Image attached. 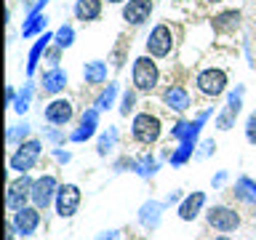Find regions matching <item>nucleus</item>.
I'll return each mask as SVG.
<instances>
[{
    "mask_svg": "<svg viewBox=\"0 0 256 240\" xmlns=\"http://www.w3.org/2000/svg\"><path fill=\"white\" fill-rule=\"evenodd\" d=\"M40 150H43V144H40L38 139L22 142L19 147H16V152L11 155V160H8L11 171H16V174H27L30 168H35L38 160H40Z\"/></svg>",
    "mask_w": 256,
    "mask_h": 240,
    "instance_id": "1",
    "label": "nucleus"
},
{
    "mask_svg": "<svg viewBox=\"0 0 256 240\" xmlns=\"http://www.w3.org/2000/svg\"><path fill=\"white\" fill-rule=\"evenodd\" d=\"M160 80V72H158V64L150 59V56H139L134 62V86L136 91H152Z\"/></svg>",
    "mask_w": 256,
    "mask_h": 240,
    "instance_id": "2",
    "label": "nucleus"
},
{
    "mask_svg": "<svg viewBox=\"0 0 256 240\" xmlns=\"http://www.w3.org/2000/svg\"><path fill=\"white\" fill-rule=\"evenodd\" d=\"M131 131H134V139L139 142V144H155L160 139V120L155 115H150V112H142V115H136L134 118V126H131Z\"/></svg>",
    "mask_w": 256,
    "mask_h": 240,
    "instance_id": "3",
    "label": "nucleus"
},
{
    "mask_svg": "<svg viewBox=\"0 0 256 240\" xmlns=\"http://www.w3.org/2000/svg\"><path fill=\"white\" fill-rule=\"evenodd\" d=\"M195 86H198V91L203 94V96H211V99H216V96H222L224 94V88H227V72L224 70H203L198 75L195 80Z\"/></svg>",
    "mask_w": 256,
    "mask_h": 240,
    "instance_id": "4",
    "label": "nucleus"
},
{
    "mask_svg": "<svg viewBox=\"0 0 256 240\" xmlns=\"http://www.w3.org/2000/svg\"><path fill=\"white\" fill-rule=\"evenodd\" d=\"M56 192H59V182H56V176L46 174L35 179V187H32V206H38L40 211H46L48 206H51V200H56Z\"/></svg>",
    "mask_w": 256,
    "mask_h": 240,
    "instance_id": "5",
    "label": "nucleus"
},
{
    "mask_svg": "<svg viewBox=\"0 0 256 240\" xmlns=\"http://www.w3.org/2000/svg\"><path fill=\"white\" fill-rule=\"evenodd\" d=\"M32 187H35V182H32L27 174H19V179H14L8 184V200H6L8 208H11V211L24 208V203L32 200Z\"/></svg>",
    "mask_w": 256,
    "mask_h": 240,
    "instance_id": "6",
    "label": "nucleus"
},
{
    "mask_svg": "<svg viewBox=\"0 0 256 240\" xmlns=\"http://www.w3.org/2000/svg\"><path fill=\"white\" fill-rule=\"evenodd\" d=\"M206 222H208V227H214L219 232H235L240 227V216L235 214V208H227V206H214L206 214Z\"/></svg>",
    "mask_w": 256,
    "mask_h": 240,
    "instance_id": "7",
    "label": "nucleus"
},
{
    "mask_svg": "<svg viewBox=\"0 0 256 240\" xmlns=\"http://www.w3.org/2000/svg\"><path fill=\"white\" fill-rule=\"evenodd\" d=\"M80 208V190L75 184H62L59 192H56V214L62 216V219H70V216H75Z\"/></svg>",
    "mask_w": 256,
    "mask_h": 240,
    "instance_id": "8",
    "label": "nucleus"
},
{
    "mask_svg": "<svg viewBox=\"0 0 256 240\" xmlns=\"http://www.w3.org/2000/svg\"><path fill=\"white\" fill-rule=\"evenodd\" d=\"M171 46H174L171 27H168V24H158V27L150 32V38H147V51H150V56L163 59V56L171 54Z\"/></svg>",
    "mask_w": 256,
    "mask_h": 240,
    "instance_id": "9",
    "label": "nucleus"
},
{
    "mask_svg": "<svg viewBox=\"0 0 256 240\" xmlns=\"http://www.w3.org/2000/svg\"><path fill=\"white\" fill-rule=\"evenodd\" d=\"M14 227H16V232H19L22 238H27V235H35V230L40 227V208L38 206H24V208H19V211L14 214Z\"/></svg>",
    "mask_w": 256,
    "mask_h": 240,
    "instance_id": "10",
    "label": "nucleus"
},
{
    "mask_svg": "<svg viewBox=\"0 0 256 240\" xmlns=\"http://www.w3.org/2000/svg\"><path fill=\"white\" fill-rule=\"evenodd\" d=\"M72 115H75V110H72V104L67 99H54L46 107V120L51 126H67L72 120Z\"/></svg>",
    "mask_w": 256,
    "mask_h": 240,
    "instance_id": "11",
    "label": "nucleus"
},
{
    "mask_svg": "<svg viewBox=\"0 0 256 240\" xmlns=\"http://www.w3.org/2000/svg\"><path fill=\"white\" fill-rule=\"evenodd\" d=\"M152 0H128L126 8H123V19L128 24H144L150 19V14H152Z\"/></svg>",
    "mask_w": 256,
    "mask_h": 240,
    "instance_id": "12",
    "label": "nucleus"
},
{
    "mask_svg": "<svg viewBox=\"0 0 256 240\" xmlns=\"http://www.w3.org/2000/svg\"><path fill=\"white\" fill-rule=\"evenodd\" d=\"M96 128H99V110L91 107V110H86V112H83L78 131H72L70 139H72V142H86V139H91V136L96 134Z\"/></svg>",
    "mask_w": 256,
    "mask_h": 240,
    "instance_id": "13",
    "label": "nucleus"
},
{
    "mask_svg": "<svg viewBox=\"0 0 256 240\" xmlns=\"http://www.w3.org/2000/svg\"><path fill=\"white\" fill-rule=\"evenodd\" d=\"M240 102H243V88H238L235 94H230L227 107L222 110L219 118H216V126H219L222 131H230V128H232V123H235V118H238V112H240Z\"/></svg>",
    "mask_w": 256,
    "mask_h": 240,
    "instance_id": "14",
    "label": "nucleus"
},
{
    "mask_svg": "<svg viewBox=\"0 0 256 240\" xmlns=\"http://www.w3.org/2000/svg\"><path fill=\"white\" fill-rule=\"evenodd\" d=\"M203 206H206V192L195 190L192 195H187V198L182 200V206H179V219H182V222L198 219V214L203 211Z\"/></svg>",
    "mask_w": 256,
    "mask_h": 240,
    "instance_id": "15",
    "label": "nucleus"
},
{
    "mask_svg": "<svg viewBox=\"0 0 256 240\" xmlns=\"http://www.w3.org/2000/svg\"><path fill=\"white\" fill-rule=\"evenodd\" d=\"M163 102H166L174 112H184V110H190V94H187V88H182V86H171V88H166Z\"/></svg>",
    "mask_w": 256,
    "mask_h": 240,
    "instance_id": "16",
    "label": "nucleus"
},
{
    "mask_svg": "<svg viewBox=\"0 0 256 240\" xmlns=\"http://www.w3.org/2000/svg\"><path fill=\"white\" fill-rule=\"evenodd\" d=\"M40 86H43V91L46 94H59L64 86H67V72L59 70V67H54V70H48L43 80H40Z\"/></svg>",
    "mask_w": 256,
    "mask_h": 240,
    "instance_id": "17",
    "label": "nucleus"
},
{
    "mask_svg": "<svg viewBox=\"0 0 256 240\" xmlns=\"http://www.w3.org/2000/svg\"><path fill=\"white\" fill-rule=\"evenodd\" d=\"M163 206H166V203H158V200L144 203V206L139 208V222L144 224V227L155 230L158 224H160V211H163Z\"/></svg>",
    "mask_w": 256,
    "mask_h": 240,
    "instance_id": "18",
    "label": "nucleus"
},
{
    "mask_svg": "<svg viewBox=\"0 0 256 240\" xmlns=\"http://www.w3.org/2000/svg\"><path fill=\"white\" fill-rule=\"evenodd\" d=\"M232 195L238 200H243V203H248V206H256V182L251 176H240L235 182V192H232Z\"/></svg>",
    "mask_w": 256,
    "mask_h": 240,
    "instance_id": "19",
    "label": "nucleus"
},
{
    "mask_svg": "<svg viewBox=\"0 0 256 240\" xmlns=\"http://www.w3.org/2000/svg\"><path fill=\"white\" fill-rule=\"evenodd\" d=\"M102 14V0H78L75 3V16L78 22H94Z\"/></svg>",
    "mask_w": 256,
    "mask_h": 240,
    "instance_id": "20",
    "label": "nucleus"
},
{
    "mask_svg": "<svg viewBox=\"0 0 256 240\" xmlns=\"http://www.w3.org/2000/svg\"><path fill=\"white\" fill-rule=\"evenodd\" d=\"M54 40V35L51 32H43L38 40H35V46H32V51H30V59H27V72L32 75V72L38 70V64H40V56L46 54V48H48V43Z\"/></svg>",
    "mask_w": 256,
    "mask_h": 240,
    "instance_id": "21",
    "label": "nucleus"
},
{
    "mask_svg": "<svg viewBox=\"0 0 256 240\" xmlns=\"http://www.w3.org/2000/svg\"><path fill=\"white\" fill-rule=\"evenodd\" d=\"M214 30L216 32H235L240 27V11H222L214 16Z\"/></svg>",
    "mask_w": 256,
    "mask_h": 240,
    "instance_id": "22",
    "label": "nucleus"
},
{
    "mask_svg": "<svg viewBox=\"0 0 256 240\" xmlns=\"http://www.w3.org/2000/svg\"><path fill=\"white\" fill-rule=\"evenodd\" d=\"M83 78H86V83H91V86L104 83V80H107V64L104 62H88L83 67Z\"/></svg>",
    "mask_w": 256,
    "mask_h": 240,
    "instance_id": "23",
    "label": "nucleus"
},
{
    "mask_svg": "<svg viewBox=\"0 0 256 240\" xmlns=\"http://www.w3.org/2000/svg\"><path fill=\"white\" fill-rule=\"evenodd\" d=\"M134 171L139 174L142 179H150V176L158 171V160L152 155H142L139 160H134Z\"/></svg>",
    "mask_w": 256,
    "mask_h": 240,
    "instance_id": "24",
    "label": "nucleus"
},
{
    "mask_svg": "<svg viewBox=\"0 0 256 240\" xmlns=\"http://www.w3.org/2000/svg\"><path fill=\"white\" fill-rule=\"evenodd\" d=\"M46 16L43 14H38V16H27V24L22 27V35L24 38H32L35 32H43V27H46Z\"/></svg>",
    "mask_w": 256,
    "mask_h": 240,
    "instance_id": "25",
    "label": "nucleus"
},
{
    "mask_svg": "<svg viewBox=\"0 0 256 240\" xmlns=\"http://www.w3.org/2000/svg\"><path fill=\"white\" fill-rule=\"evenodd\" d=\"M115 142H118V131H115V128H107V134H102L99 144H96V152H99V155L104 158L112 147H115Z\"/></svg>",
    "mask_w": 256,
    "mask_h": 240,
    "instance_id": "26",
    "label": "nucleus"
},
{
    "mask_svg": "<svg viewBox=\"0 0 256 240\" xmlns=\"http://www.w3.org/2000/svg\"><path fill=\"white\" fill-rule=\"evenodd\" d=\"M192 155H195V147H190V144H179V147L171 152V166H184Z\"/></svg>",
    "mask_w": 256,
    "mask_h": 240,
    "instance_id": "27",
    "label": "nucleus"
},
{
    "mask_svg": "<svg viewBox=\"0 0 256 240\" xmlns=\"http://www.w3.org/2000/svg\"><path fill=\"white\" fill-rule=\"evenodd\" d=\"M115 94H118V86H107L104 91L99 94V99L94 102V107L96 110H107V107H112V102H115Z\"/></svg>",
    "mask_w": 256,
    "mask_h": 240,
    "instance_id": "28",
    "label": "nucleus"
},
{
    "mask_svg": "<svg viewBox=\"0 0 256 240\" xmlns=\"http://www.w3.org/2000/svg\"><path fill=\"white\" fill-rule=\"evenodd\" d=\"M30 99H32V83H27L22 88V94L16 96V102H14V110L19 112V115H22V112H27L30 110Z\"/></svg>",
    "mask_w": 256,
    "mask_h": 240,
    "instance_id": "29",
    "label": "nucleus"
},
{
    "mask_svg": "<svg viewBox=\"0 0 256 240\" xmlns=\"http://www.w3.org/2000/svg\"><path fill=\"white\" fill-rule=\"evenodd\" d=\"M54 38H56V46H59V48H70L72 40H75V30H72V27H62Z\"/></svg>",
    "mask_w": 256,
    "mask_h": 240,
    "instance_id": "30",
    "label": "nucleus"
},
{
    "mask_svg": "<svg viewBox=\"0 0 256 240\" xmlns=\"http://www.w3.org/2000/svg\"><path fill=\"white\" fill-rule=\"evenodd\" d=\"M27 134H30V126H27V123L11 126V128H8V142H11V144H22V139H24Z\"/></svg>",
    "mask_w": 256,
    "mask_h": 240,
    "instance_id": "31",
    "label": "nucleus"
},
{
    "mask_svg": "<svg viewBox=\"0 0 256 240\" xmlns=\"http://www.w3.org/2000/svg\"><path fill=\"white\" fill-rule=\"evenodd\" d=\"M246 139L251 144H256V112H251L246 120Z\"/></svg>",
    "mask_w": 256,
    "mask_h": 240,
    "instance_id": "32",
    "label": "nucleus"
},
{
    "mask_svg": "<svg viewBox=\"0 0 256 240\" xmlns=\"http://www.w3.org/2000/svg\"><path fill=\"white\" fill-rule=\"evenodd\" d=\"M134 102H136V94H134V91H126V96H123V107H120V112H123V115H128V112L134 110Z\"/></svg>",
    "mask_w": 256,
    "mask_h": 240,
    "instance_id": "33",
    "label": "nucleus"
},
{
    "mask_svg": "<svg viewBox=\"0 0 256 240\" xmlns=\"http://www.w3.org/2000/svg\"><path fill=\"white\" fill-rule=\"evenodd\" d=\"M214 150H216V142H214V139H206L203 144H200V152H198L195 158H208Z\"/></svg>",
    "mask_w": 256,
    "mask_h": 240,
    "instance_id": "34",
    "label": "nucleus"
},
{
    "mask_svg": "<svg viewBox=\"0 0 256 240\" xmlns=\"http://www.w3.org/2000/svg\"><path fill=\"white\" fill-rule=\"evenodd\" d=\"M96 240H123V238H120L118 230H110V232H102V235L96 238Z\"/></svg>",
    "mask_w": 256,
    "mask_h": 240,
    "instance_id": "35",
    "label": "nucleus"
},
{
    "mask_svg": "<svg viewBox=\"0 0 256 240\" xmlns=\"http://www.w3.org/2000/svg\"><path fill=\"white\" fill-rule=\"evenodd\" d=\"M46 3H48V0H38V3H35V6L30 8V14H27V16H38V14H43V8H46Z\"/></svg>",
    "mask_w": 256,
    "mask_h": 240,
    "instance_id": "36",
    "label": "nucleus"
},
{
    "mask_svg": "<svg viewBox=\"0 0 256 240\" xmlns=\"http://www.w3.org/2000/svg\"><path fill=\"white\" fill-rule=\"evenodd\" d=\"M211 182H214V187H222V184L227 182V171H219V174H216Z\"/></svg>",
    "mask_w": 256,
    "mask_h": 240,
    "instance_id": "37",
    "label": "nucleus"
},
{
    "mask_svg": "<svg viewBox=\"0 0 256 240\" xmlns=\"http://www.w3.org/2000/svg\"><path fill=\"white\" fill-rule=\"evenodd\" d=\"M6 240H16V227H14V224H8V235H6Z\"/></svg>",
    "mask_w": 256,
    "mask_h": 240,
    "instance_id": "38",
    "label": "nucleus"
},
{
    "mask_svg": "<svg viewBox=\"0 0 256 240\" xmlns=\"http://www.w3.org/2000/svg\"><path fill=\"white\" fill-rule=\"evenodd\" d=\"M56 160H59V163H67V160H70V152H56Z\"/></svg>",
    "mask_w": 256,
    "mask_h": 240,
    "instance_id": "39",
    "label": "nucleus"
},
{
    "mask_svg": "<svg viewBox=\"0 0 256 240\" xmlns=\"http://www.w3.org/2000/svg\"><path fill=\"white\" fill-rule=\"evenodd\" d=\"M176 200H179V192H171V195L166 198V203H176Z\"/></svg>",
    "mask_w": 256,
    "mask_h": 240,
    "instance_id": "40",
    "label": "nucleus"
},
{
    "mask_svg": "<svg viewBox=\"0 0 256 240\" xmlns=\"http://www.w3.org/2000/svg\"><path fill=\"white\" fill-rule=\"evenodd\" d=\"M6 99H8V102H16V94H14V88H8V91H6Z\"/></svg>",
    "mask_w": 256,
    "mask_h": 240,
    "instance_id": "41",
    "label": "nucleus"
},
{
    "mask_svg": "<svg viewBox=\"0 0 256 240\" xmlns=\"http://www.w3.org/2000/svg\"><path fill=\"white\" fill-rule=\"evenodd\" d=\"M48 59H51V64H56V62H59V51H51V54H48Z\"/></svg>",
    "mask_w": 256,
    "mask_h": 240,
    "instance_id": "42",
    "label": "nucleus"
},
{
    "mask_svg": "<svg viewBox=\"0 0 256 240\" xmlns=\"http://www.w3.org/2000/svg\"><path fill=\"white\" fill-rule=\"evenodd\" d=\"M216 240H232V238H227V235H219V238H216Z\"/></svg>",
    "mask_w": 256,
    "mask_h": 240,
    "instance_id": "43",
    "label": "nucleus"
},
{
    "mask_svg": "<svg viewBox=\"0 0 256 240\" xmlns=\"http://www.w3.org/2000/svg\"><path fill=\"white\" fill-rule=\"evenodd\" d=\"M107 3H123V0H107Z\"/></svg>",
    "mask_w": 256,
    "mask_h": 240,
    "instance_id": "44",
    "label": "nucleus"
},
{
    "mask_svg": "<svg viewBox=\"0 0 256 240\" xmlns=\"http://www.w3.org/2000/svg\"><path fill=\"white\" fill-rule=\"evenodd\" d=\"M208 3H222V0H208Z\"/></svg>",
    "mask_w": 256,
    "mask_h": 240,
    "instance_id": "45",
    "label": "nucleus"
}]
</instances>
